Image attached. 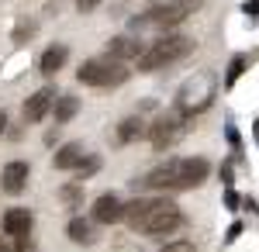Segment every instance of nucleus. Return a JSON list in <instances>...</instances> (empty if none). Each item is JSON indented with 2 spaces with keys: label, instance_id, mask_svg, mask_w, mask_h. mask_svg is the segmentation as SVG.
I'll return each instance as SVG.
<instances>
[{
  "label": "nucleus",
  "instance_id": "obj_1",
  "mask_svg": "<svg viewBox=\"0 0 259 252\" xmlns=\"http://www.w3.org/2000/svg\"><path fill=\"white\" fill-rule=\"evenodd\" d=\"M121 221H128L135 232H145V235H169L183 225V214L166 197H139V200L124 204Z\"/></svg>",
  "mask_w": 259,
  "mask_h": 252
},
{
  "label": "nucleus",
  "instance_id": "obj_2",
  "mask_svg": "<svg viewBox=\"0 0 259 252\" xmlns=\"http://www.w3.org/2000/svg\"><path fill=\"white\" fill-rule=\"evenodd\" d=\"M207 170L211 166L200 155H194V159H166L162 166L149 170L142 183L149 190H190V187H200L207 180Z\"/></svg>",
  "mask_w": 259,
  "mask_h": 252
},
{
  "label": "nucleus",
  "instance_id": "obj_3",
  "mask_svg": "<svg viewBox=\"0 0 259 252\" xmlns=\"http://www.w3.org/2000/svg\"><path fill=\"white\" fill-rule=\"evenodd\" d=\"M190 49H194V38H187V35H162V38H156L152 45H145L142 56L135 59V62H139V73H156L162 66L183 59Z\"/></svg>",
  "mask_w": 259,
  "mask_h": 252
},
{
  "label": "nucleus",
  "instance_id": "obj_4",
  "mask_svg": "<svg viewBox=\"0 0 259 252\" xmlns=\"http://www.w3.org/2000/svg\"><path fill=\"white\" fill-rule=\"evenodd\" d=\"M197 7H200V0H169V4H159V7L145 11L142 18H135L132 28L135 31H142V28H159V31H166V28H177L180 21H187Z\"/></svg>",
  "mask_w": 259,
  "mask_h": 252
},
{
  "label": "nucleus",
  "instance_id": "obj_5",
  "mask_svg": "<svg viewBox=\"0 0 259 252\" xmlns=\"http://www.w3.org/2000/svg\"><path fill=\"white\" fill-rule=\"evenodd\" d=\"M76 79L87 83V87H118V83L128 79V69L121 66L118 59L100 56V59H87L80 66V73H76Z\"/></svg>",
  "mask_w": 259,
  "mask_h": 252
},
{
  "label": "nucleus",
  "instance_id": "obj_6",
  "mask_svg": "<svg viewBox=\"0 0 259 252\" xmlns=\"http://www.w3.org/2000/svg\"><path fill=\"white\" fill-rule=\"evenodd\" d=\"M183 124H187V114H183V111H169V114L156 117V121L149 124L145 135H149V142H152V149L162 152V149H169V145L183 135Z\"/></svg>",
  "mask_w": 259,
  "mask_h": 252
},
{
  "label": "nucleus",
  "instance_id": "obj_7",
  "mask_svg": "<svg viewBox=\"0 0 259 252\" xmlns=\"http://www.w3.org/2000/svg\"><path fill=\"white\" fill-rule=\"evenodd\" d=\"M28 176H31V166H28L24 159L7 162V166L0 170V190H4V194H21L24 183H28Z\"/></svg>",
  "mask_w": 259,
  "mask_h": 252
},
{
  "label": "nucleus",
  "instance_id": "obj_8",
  "mask_svg": "<svg viewBox=\"0 0 259 252\" xmlns=\"http://www.w3.org/2000/svg\"><path fill=\"white\" fill-rule=\"evenodd\" d=\"M52 104H56V90L52 87H41V90H35L31 97L24 100V121H41L45 114H52Z\"/></svg>",
  "mask_w": 259,
  "mask_h": 252
},
{
  "label": "nucleus",
  "instance_id": "obj_9",
  "mask_svg": "<svg viewBox=\"0 0 259 252\" xmlns=\"http://www.w3.org/2000/svg\"><path fill=\"white\" fill-rule=\"evenodd\" d=\"M121 218H124V204H121L114 194H100L97 200H94V221H97V225H114Z\"/></svg>",
  "mask_w": 259,
  "mask_h": 252
},
{
  "label": "nucleus",
  "instance_id": "obj_10",
  "mask_svg": "<svg viewBox=\"0 0 259 252\" xmlns=\"http://www.w3.org/2000/svg\"><path fill=\"white\" fill-rule=\"evenodd\" d=\"M31 211L28 207H11V211L4 214V232L11 235V238H21V235H28L31 232Z\"/></svg>",
  "mask_w": 259,
  "mask_h": 252
},
{
  "label": "nucleus",
  "instance_id": "obj_11",
  "mask_svg": "<svg viewBox=\"0 0 259 252\" xmlns=\"http://www.w3.org/2000/svg\"><path fill=\"white\" fill-rule=\"evenodd\" d=\"M142 49H145V45H142V41H135V38H128V35H118V38L107 41V56L118 59V62H121V59H139Z\"/></svg>",
  "mask_w": 259,
  "mask_h": 252
},
{
  "label": "nucleus",
  "instance_id": "obj_12",
  "mask_svg": "<svg viewBox=\"0 0 259 252\" xmlns=\"http://www.w3.org/2000/svg\"><path fill=\"white\" fill-rule=\"evenodd\" d=\"M66 59H69V49H66V45H49L45 56L38 59V69L45 76H52V73H59L62 66H66Z\"/></svg>",
  "mask_w": 259,
  "mask_h": 252
},
{
  "label": "nucleus",
  "instance_id": "obj_13",
  "mask_svg": "<svg viewBox=\"0 0 259 252\" xmlns=\"http://www.w3.org/2000/svg\"><path fill=\"white\" fill-rule=\"evenodd\" d=\"M83 159V145L80 142H66L59 152L52 155V162H56V170H76Z\"/></svg>",
  "mask_w": 259,
  "mask_h": 252
},
{
  "label": "nucleus",
  "instance_id": "obj_14",
  "mask_svg": "<svg viewBox=\"0 0 259 252\" xmlns=\"http://www.w3.org/2000/svg\"><path fill=\"white\" fill-rule=\"evenodd\" d=\"M76 111H80V100H76V97H56V104H52V117H56V124L73 121Z\"/></svg>",
  "mask_w": 259,
  "mask_h": 252
},
{
  "label": "nucleus",
  "instance_id": "obj_15",
  "mask_svg": "<svg viewBox=\"0 0 259 252\" xmlns=\"http://www.w3.org/2000/svg\"><path fill=\"white\" fill-rule=\"evenodd\" d=\"M145 132H149V128H145L142 117H124L118 124V142H135V138H142Z\"/></svg>",
  "mask_w": 259,
  "mask_h": 252
},
{
  "label": "nucleus",
  "instance_id": "obj_16",
  "mask_svg": "<svg viewBox=\"0 0 259 252\" xmlns=\"http://www.w3.org/2000/svg\"><path fill=\"white\" fill-rule=\"evenodd\" d=\"M66 232H69V238H73V242H80V245H90V242H94V238H90V225H87L83 218H73Z\"/></svg>",
  "mask_w": 259,
  "mask_h": 252
},
{
  "label": "nucleus",
  "instance_id": "obj_17",
  "mask_svg": "<svg viewBox=\"0 0 259 252\" xmlns=\"http://www.w3.org/2000/svg\"><path fill=\"white\" fill-rule=\"evenodd\" d=\"M245 66H249V59H245V56H235V59H232V66H228V76H225V90H232V87L239 83V76L245 73Z\"/></svg>",
  "mask_w": 259,
  "mask_h": 252
},
{
  "label": "nucleus",
  "instance_id": "obj_18",
  "mask_svg": "<svg viewBox=\"0 0 259 252\" xmlns=\"http://www.w3.org/2000/svg\"><path fill=\"white\" fill-rule=\"evenodd\" d=\"M97 170H100V159H97V155H90V159H80V166H76V173H80V183H83V176L97 173Z\"/></svg>",
  "mask_w": 259,
  "mask_h": 252
},
{
  "label": "nucleus",
  "instance_id": "obj_19",
  "mask_svg": "<svg viewBox=\"0 0 259 252\" xmlns=\"http://www.w3.org/2000/svg\"><path fill=\"white\" fill-rule=\"evenodd\" d=\"M162 252H197V249H194V242H187V238H177V242L162 245Z\"/></svg>",
  "mask_w": 259,
  "mask_h": 252
},
{
  "label": "nucleus",
  "instance_id": "obj_20",
  "mask_svg": "<svg viewBox=\"0 0 259 252\" xmlns=\"http://www.w3.org/2000/svg\"><path fill=\"white\" fill-rule=\"evenodd\" d=\"M14 252H35V242H31L28 235H21V238H18V249H14Z\"/></svg>",
  "mask_w": 259,
  "mask_h": 252
},
{
  "label": "nucleus",
  "instance_id": "obj_21",
  "mask_svg": "<svg viewBox=\"0 0 259 252\" xmlns=\"http://www.w3.org/2000/svg\"><path fill=\"white\" fill-rule=\"evenodd\" d=\"M225 207H228V211L239 207V194H235V190H225Z\"/></svg>",
  "mask_w": 259,
  "mask_h": 252
},
{
  "label": "nucleus",
  "instance_id": "obj_22",
  "mask_svg": "<svg viewBox=\"0 0 259 252\" xmlns=\"http://www.w3.org/2000/svg\"><path fill=\"white\" fill-rule=\"evenodd\" d=\"M242 11H245V14H252V18H259V0H245V4H242Z\"/></svg>",
  "mask_w": 259,
  "mask_h": 252
},
{
  "label": "nucleus",
  "instance_id": "obj_23",
  "mask_svg": "<svg viewBox=\"0 0 259 252\" xmlns=\"http://www.w3.org/2000/svg\"><path fill=\"white\" fill-rule=\"evenodd\" d=\"M97 4H100V0H76V11H80V14H87V11H94Z\"/></svg>",
  "mask_w": 259,
  "mask_h": 252
},
{
  "label": "nucleus",
  "instance_id": "obj_24",
  "mask_svg": "<svg viewBox=\"0 0 259 252\" xmlns=\"http://www.w3.org/2000/svg\"><path fill=\"white\" fill-rule=\"evenodd\" d=\"M239 235H242V225H239V221H235V225H232V228H228V242H235V238H239Z\"/></svg>",
  "mask_w": 259,
  "mask_h": 252
},
{
  "label": "nucleus",
  "instance_id": "obj_25",
  "mask_svg": "<svg viewBox=\"0 0 259 252\" xmlns=\"http://www.w3.org/2000/svg\"><path fill=\"white\" fill-rule=\"evenodd\" d=\"M228 142H232V145H239V132H235V124H228Z\"/></svg>",
  "mask_w": 259,
  "mask_h": 252
},
{
  "label": "nucleus",
  "instance_id": "obj_26",
  "mask_svg": "<svg viewBox=\"0 0 259 252\" xmlns=\"http://www.w3.org/2000/svg\"><path fill=\"white\" fill-rule=\"evenodd\" d=\"M252 138H256V145H259V117L252 121Z\"/></svg>",
  "mask_w": 259,
  "mask_h": 252
},
{
  "label": "nucleus",
  "instance_id": "obj_27",
  "mask_svg": "<svg viewBox=\"0 0 259 252\" xmlns=\"http://www.w3.org/2000/svg\"><path fill=\"white\" fill-rule=\"evenodd\" d=\"M4 128H7V114L0 111V135H4Z\"/></svg>",
  "mask_w": 259,
  "mask_h": 252
},
{
  "label": "nucleus",
  "instance_id": "obj_28",
  "mask_svg": "<svg viewBox=\"0 0 259 252\" xmlns=\"http://www.w3.org/2000/svg\"><path fill=\"white\" fill-rule=\"evenodd\" d=\"M0 252H11V249H7V245H4V242H0Z\"/></svg>",
  "mask_w": 259,
  "mask_h": 252
}]
</instances>
